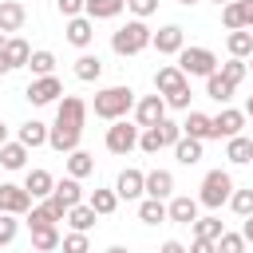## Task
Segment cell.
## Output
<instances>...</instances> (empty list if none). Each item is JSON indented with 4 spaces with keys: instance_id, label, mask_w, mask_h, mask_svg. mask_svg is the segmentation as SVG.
<instances>
[{
    "instance_id": "1",
    "label": "cell",
    "mask_w": 253,
    "mask_h": 253,
    "mask_svg": "<svg viewBox=\"0 0 253 253\" xmlns=\"http://www.w3.org/2000/svg\"><path fill=\"white\" fill-rule=\"evenodd\" d=\"M83 119H87V103H83L79 95H63V103H59V111H55V123H51V134H47V146L59 150V154L79 150Z\"/></svg>"
},
{
    "instance_id": "2",
    "label": "cell",
    "mask_w": 253,
    "mask_h": 253,
    "mask_svg": "<svg viewBox=\"0 0 253 253\" xmlns=\"http://www.w3.org/2000/svg\"><path fill=\"white\" fill-rule=\"evenodd\" d=\"M150 40H154V32L146 28V20H126L111 36V47H115V55H138V51L150 47Z\"/></svg>"
},
{
    "instance_id": "3",
    "label": "cell",
    "mask_w": 253,
    "mask_h": 253,
    "mask_svg": "<svg viewBox=\"0 0 253 253\" xmlns=\"http://www.w3.org/2000/svg\"><path fill=\"white\" fill-rule=\"evenodd\" d=\"M134 107V91L130 87H103L95 95V115L115 123V119H126V111Z\"/></svg>"
},
{
    "instance_id": "4",
    "label": "cell",
    "mask_w": 253,
    "mask_h": 253,
    "mask_svg": "<svg viewBox=\"0 0 253 253\" xmlns=\"http://www.w3.org/2000/svg\"><path fill=\"white\" fill-rule=\"evenodd\" d=\"M182 134H186V130H182V123H170V119H162V123H154V126H142V134H138V146H142L146 154H158L162 146H174Z\"/></svg>"
},
{
    "instance_id": "5",
    "label": "cell",
    "mask_w": 253,
    "mask_h": 253,
    "mask_svg": "<svg viewBox=\"0 0 253 253\" xmlns=\"http://www.w3.org/2000/svg\"><path fill=\"white\" fill-rule=\"evenodd\" d=\"M229 194H233V178H229L225 170H210V174L202 178V194H198V202L210 206V210H217L221 202H229Z\"/></svg>"
},
{
    "instance_id": "6",
    "label": "cell",
    "mask_w": 253,
    "mask_h": 253,
    "mask_svg": "<svg viewBox=\"0 0 253 253\" xmlns=\"http://www.w3.org/2000/svg\"><path fill=\"white\" fill-rule=\"evenodd\" d=\"M138 134H142V126H138V123L115 119V123L107 126V150H111V154H130V150L138 146Z\"/></svg>"
},
{
    "instance_id": "7",
    "label": "cell",
    "mask_w": 253,
    "mask_h": 253,
    "mask_svg": "<svg viewBox=\"0 0 253 253\" xmlns=\"http://www.w3.org/2000/svg\"><path fill=\"white\" fill-rule=\"evenodd\" d=\"M178 67L186 75H213L217 71V55L210 47H182L178 51Z\"/></svg>"
},
{
    "instance_id": "8",
    "label": "cell",
    "mask_w": 253,
    "mask_h": 253,
    "mask_svg": "<svg viewBox=\"0 0 253 253\" xmlns=\"http://www.w3.org/2000/svg\"><path fill=\"white\" fill-rule=\"evenodd\" d=\"M79 202H83V190H79V178H71V174H67L63 182H55V190H51V198H47V206L59 213V221H63L67 210L79 206Z\"/></svg>"
},
{
    "instance_id": "9",
    "label": "cell",
    "mask_w": 253,
    "mask_h": 253,
    "mask_svg": "<svg viewBox=\"0 0 253 253\" xmlns=\"http://www.w3.org/2000/svg\"><path fill=\"white\" fill-rule=\"evenodd\" d=\"M24 95H28V103H32V107H47V103H55V99L63 95V83H59L55 75H36V79L28 83V91H24Z\"/></svg>"
},
{
    "instance_id": "10",
    "label": "cell",
    "mask_w": 253,
    "mask_h": 253,
    "mask_svg": "<svg viewBox=\"0 0 253 253\" xmlns=\"http://www.w3.org/2000/svg\"><path fill=\"white\" fill-rule=\"evenodd\" d=\"M32 202H36V198H32L24 186H16V182H0V213H16V217H20V213L32 210Z\"/></svg>"
},
{
    "instance_id": "11",
    "label": "cell",
    "mask_w": 253,
    "mask_h": 253,
    "mask_svg": "<svg viewBox=\"0 0 253 253\" xmlns=\"http://www.w3.org/2000/svg\"><path fill=\"white\" fill-rule=\"evenodd\" d=\"M190 87V75L178 67V63H166V67H158L154 71V91L166 99V95H174V91H186Z\"/></svg>"
},
{
    "instance_id": "12",
    "label": "cell",
    "mask_w": 253,
    "mask_h": 253,
    "mask_svg": "<svg viewBox=\"0 0 253 253\" xmlns=\"http://www.w3.org/2000/svg\"><path fill=\"white\" fill-rule=\"evenodd\" d=\"M162 119H166V99H162V95H146V99L134 103V123H138V126H154V123H162Z\"/></svg>"
},
{
    "instance_id": "13",
    "label": "cell",
    "mask_w": 253,
    "mask_h": 253,
    "mask_svg": "<svg viewBox=\"0 0 253 253\" xmlns=\"http://www.w3.org/2000/svg\"><path fill=\"white\" fill-rule=\"evenodd\" d=\"M154 47H158V55H178L182 47H186V32L178 28V24H166V28H158L154 32V40H150Z\"/></svg>"
},
{
    "instance_id": "14",
    "label": "cell",
    "mask_w": 253,
    "mask_h": 253,
    "mask_svg": "<svg viewBox=\"0 0 253 253\" xmlns=\"http://www.w3.org/2000/svg\"><path fill=\"white\" fill-rule=\"evenodd\" d=\"M221 24H225L229 32L253 28V0H233V4H225V8H221Z\"/></svg>"
},
{
    "instance_id": "15",
    "label": "cell",
    "mask_w": 253,
    "mask_h": 253,
    "mask_svg": "<svg viewBox=\"0 0 253 253\" xmlns=\"http://www.w3.org/2000/svg\"><path fill=\"white\" fill-rule=\"evenodd\" d=\"M95 40V20L91 16H71L67 20V43L71 47H87Z\"/></svg>"
},
{
    "instance_id": "16",
    "label": "cell",
    "mask_w": 253,
    "mask_h": 253,
    "mask_svg": "<svg viewBox=\"0 0 253 253\" xmlns=\"http://www.w3.org/2000/svg\"><path fill=\"white\" fill-rule=\"evenodd\" d=\"M115 194L126 198V202H130V198H142V194H146V174H142V170H123L119 182H115Z\"/></svg>"
},
{
    "instance_id": "17",
    "label": "cell",
    "mask_w": 253,
    "mask_h": 253,
    "mask_svg": "<svg viewBox=\"0 0 253 253\" xmlns=\"http://www.w3.org/2000/svg\"><path fill=\"white\" fill-rule=\"evenodd\" d=\"M241 126H245V115L233 111V107H225L213 119V138H233V134H241Z\"/></svg>"
},
{
    "instance_id": "18",
    "label": "cell",
    "mask_w": 253,
    "mask_h": 253,
    "mask_svg": "<svg viewBox=\"0 0 253 253\" xmlns=\"http://www.w3.org/2000/svg\"><path fill=\"white\" fill-rule=\"evenodd\" d=\"M198 198H174L170 206H166V213H170V221H178V225H194L198 221Z\"/></svg>"
},
{
    "instance_id": "19",
    "label": "cell",
    "mask_w": 253,
    "mask_h": 253,
    "mask_svg": "<svg viewBox=\"0 0 253 253\" xmlns=\"http://www.w3.org/2000/svg\"><path fill=\"white\" fill-rule=\"evenodd\" d=\"M24 20H28V12L20 0H0V32H20Z\"/></svg>"
},
{
    "instance_id": "20",
    "label": "cell",
    "mask_w": 253,
    "mask_h": 253,
    "mask_svg": "<svg viewBox=\"0 0 253 253\" xmlns=\"http://www.w3.org/2000/svg\"><path fill=\"white\" fill-rule=\"evenodd\" d=\"M182 130H186L190 138H202V142H206V138H213V119L202 115V111H190L186 123H182Z\"/></svg>"
},
{
    "instance_id": "21",
    "label": "cell",
    "mask_w": 253,
    "mask_h": 253,
    "mask_svg": "<svg viewBox=\"0 0 253 253\" xmlns=\"http://www.w3.org/2000/svg\"><path fill=\"white\" fill-rule=\"evenodd\" d=\"M24 190H28L32 198H51V190H55V178H51L47 170H28V178H24Z\"/></svg>"
},
{
    "instance_id": "22",
    "label": "cell",
    "mask_w": 253,
    "mask_h": 253,
    "mask_svg": "<svg viewBox=\"0 0 253 253\" xmlns=\"http://www.w3.org/2000/svg\"><path fill=\"white\" fill-rule=\"evenodd\" d=\"M47 134H51V126H43L40 119H28V123L20 126V142H24L28 150H36V146H43V142H47Z\"/></svg>"
},
{
    "instance_id": "23",
    "label": "cell",
    "mask_w": 253,
    "mask_h": 253,
    "mask_svg": "<svg viewBox=\"0 0 253 253\" xmlns=\"http://www.w3.org/2000/svg\"><path fill=\"white\" fill-rule=\"evenodd\" d=\"M146 194L150 198H170L174 194V174L170 170H150L146 174Z\"/></svg>"
},
{
    "instance_id": "24",
    "label": "cell",
    "mask_w": 253,
    "mask_h": 253,
    "mask_svg": "<svg viewBox=\"0 0 253 253\" xmlns=\"http://www.w3.org/2000/svg\"><path fill=\"white\" fill-rule=\"evenodd\" d=\"M59 245H63V237H59L55 225H40V229H32V249H36V253H51V249H59Z\"/></svg>"
},
{
    "instance_id": "25",
    "label": "cell",
    "mask_w": 253,
    "mask_h": 253,
    "mask_svg": "<svg viewBox=\"0 0 253 253\" xmlns=\"http://www.w3.org/2000/svg\"><path fill=\"white\" fill-rule=\"evenodd\" d=\"M225 47H229V55H233V59H245V55H253V32H249V28H237V32H229Z\"/></svg>"
},
{
    "instance_id": "26",
    "label": "cell",
    "mask_w": 253,
    "mask_h": 253,
    "mask_svg": "<svg viewBox=\"0 0 253 253\" xmlns=\"http://www.w3.org/2000/svg\"><path fill=\"white\" fill-rule=\"evenodd\" d=\"M233 91H237V87H233V83H229L221 71L206 75V95H210V99H217V103H229V99H233Z\"/></svg>"
},
{
    "instance_id": "27",
    "label": "cell",
    "mask_w": 253,
    "mask_h": 253,
    "mask_svg": "<svg viewBox=\"0 0 253 253\" xmlns=\"http://www.w3.org/2000/svg\"><path fill=\"white\" fill-rule=\"evenodd\" d=\"M174 158H178L182 166H194V162L202 158V138H190V134H182V138L174 142Z\"/></svg>"
},
{
    "instance_id": "28",
    "label": "cell",
    "mask_w": 253,
    "mask_h": 253,
    "mask_svg": "<svg viewBox=\"0 0 253 253\" xmlns=\"http://www.w3.org/2000/svg\"><path fill=\"white\" fill-rule=\"evenodd\" d=\"M229 146H225V158L229 162H253V138H245V134H233V138H225Z\"/></svg>"
},
{
    "instance_id": "29",
    "label": "cell",
    "mask_w": 253,
    "mask_h": 253,
    "mask_svg": "<svg viewBox=\"0 0 253 253\" xmlns=\"http://www.w3.org/2000/svg\"><path fill=\"white\" fill-rule=\"evenodd\" d=\"M4 55H8V63H12V71H16V67H28V59H32V47H28V40L12 36V40L4 43Z\"/></svg>"
},
{
    "instance_id": "30",
    "label": "cell",
    "mask_w": 253,
    "mask_h": 253,
    "mask_svg": "<svg viewBox=\"0 0 253 253\" xmlns=\"http://www.w3.org/2000/svg\"><path fill=\"white\" fill-rule=\"evenodd\" d=\"M24 162H28V146L24 142H4L0 146V166L4 170H20Z\"/></svg>"
},
{
    "instance_id": "31",
    "label": "cell",
    "mask_w": 253,
    "mask_h": 253,
    "mask_svg": "<svg viewBox=\"0 0 253 253\" xmlns=\"http://www.w3.org/2000/svg\"><path fill=\"white\" fill-rule=\"evenodd\" d=\"M95 217H99V213L91 210V202H79V206L67 210V225H71V229H83V233L95 225Z\"/></svg>"
},
{
    "instance_id": "32",
    "label": "cell",
    "mask_w": 253,
    "mask_h": 253,
    "mask_svg": "<svg viewBox=\"0 0 253 253\" xmlns=\"http://www.w3.org/2000/svg\"><path fill=\"white\" fill-rule=\"evenodd\" d=\"M123 8H126V0H87L83 12H87L91 20H111V16H119Z\"/></svg>"
},
{
    "instance_id": "33",
    "label": "cell",
    "mask_w": 253,
    "mask_h": 253,
    "mask_svg": "<svg viewBox=\"0 0 253 253\" xmlns=\"http://www.w3.org/2000/svg\"><path fill=\"white\" fill-rule=\"evenodd\" d=\"M67 174H71V178H87V174H95V158H91L87 150H71V154H67Z\"/></svg>"
},
{
    "instance_id": "34",
    "label": "cell",
    "mask_w": 253,
    "mask_h": 253,
    "mask_svg": "<svg viewBox=\"0 0 253 253\" xmlns=\"http://www.w3.org/2000/svg\"><path fill=\"white\" fill-rule=\"evenodd\" d=\"M138 221H146V225H158V221H170V213H166V206H162V198H146V202L138 206Z\"/></svg>"
},
{
    "instance_id": "35",
    "label": "cell",
    "mask_w": 253,
    "mask_h": 253,
    "mask_svg": "<svg viewBox=\"0 0 253 253\" xmlns=\"http://www.w3.org/2000/svg\"><path fill=\"white\" fill-rule=\"evenodd\" d=\"M99 75H103V59H99V55H79V59H75V79L91 83V79H99Z\"/></svg>"
},
{
    "instance_id": "36",
    "label": "cell",
    "mask_w": 253,
    "mask_h": 253,
    "mask_svg": "<svg viewBox=\"0 0 253 253\" xmlns=\"http://www.w3.org/2000/svg\"><path fill=\"white\" fill-rule=\"evenodd\" d=\"M87 202H91V210H95L99 217H107V213H115V206H119V194H115V190H95Z\"/></svg>"
},
{
    "instance_id": "37",
    "label": "cell",
    "mask_w": 253,
    "mask_h": 253,
    "mask_svg": "<svg viewBox=\"0 0 253 253\" xmlns=\"http://www.w3.org/2000/svg\"><path fill=\"white\" fill-rule=\"evenodd\" d=\"M55 221H59V213L47 206V198H43V206H32V217H28L32 229H40V225H55Z\"/></svg>"
},
{
    "instance_id": "38",
    "label": "cell",
    "mask_w": 253,
    "mask_h": 253,
    "mask_svg": "<svg viewBox=\"0 0 253 253\" xmlns=\"http://www.w3.org/2000/svg\"><path fill=\"white\" fill-rule=\"evenodd\" d=\"M225 229H221V221L217 217H198L194 221V237H206V241H217Z\"/></svg>"
},
{
    "instance_id": "39",
    "label": "cell",
    "mask_w": 253,
    "mask_h": 253,
    "mask_svg": "<svg viewBox=\"0 0 253 253\" xmlns=\"http://www.w3.org/2000/svg\"><path fill=\"white\" fill-rule=\"evenodd\" d=\"M229 206H233L237 217H249L253 213V190H233L229 194Z\"/></svg>"
},
{
    "instance_id": "40",
    "label": "cell",
    "mask_w": 253,
    "mask_h": 253,
    "mask_svg": "<svg viewBox=\"0 0 253 253\" xmlns=\"http://www.w3.org/2000/svg\"><path fill=\"white\" fill-rule=\"evenodd\" d=\"M28 67H32L36 75H51V71H55V55H51V51H32Z\"/></svg>"
},
{
    "instance_id": "41",
    "label": "cell",
    "mask_w": 253,
    "mask_h": 253,
    "mask_svg": "<svg viewBox=\"0 0 253 253\" xmlns=\"http://www.w3.org/2000/svg\"><path fill=\"white\" fill-rule=\"evenodd\" d=\"M63 253H91V241H87V233H83V229H71V233L63 237Z\"/></svg>"
},
{
    "instance_id": "42",
    "label": "cell",
    "mask_w": 253,
    "mask_h": 253,
    "mask_svg": "<svg viewBox=\"0 0 253 253\" xmlns=\"http://www.w3.org/2000/svg\"><path fill=\"white\" fill-rule=\"evenodd\" d=\"M217 253H245V237H241V233H229V229H225V233L217 237Z\"/></svg>"
},
{
    "instance_id": "43",
    "label": "cell",
    "mask_w": 253,
    "mask_h": 253,
    "mask_svg": "<svg viewBox=\"0 0 253 253\" xmlns=\"http://www.w3.org/2000/svg\"><path fill=\"white\" fill-rule=\"evenodd\" d=\"M16 233H20L16 213H0V245H12V241H16Z\"/></svg>"
},
{
    "instance_id": "44",
    "label": "cell",
    "mask_w": 253,
    "mask_h": 253,
    "mask_svg": "<svg viewBox=\"0 0 253 253\" xmlns=\"http://www.w3.org/2000/svg\"><path fill=\"white\" fill-rule=\"evenodd\" d=\"M245 71H249V63H241V59H229V63H221V75H225L233 87L245 79Z\"/></svg>"
},
{
    "instance_id": "45",
    "label": "cell",
    "mask_w": 253,
    "mask_h": 253,
    "mask_svg": "<svg viewBox=\"0 0 253 253\" xmlns=\"http://www.w3.org/2000/svg\"><path fill=\"white\" fill-rule=\"evenodd\" d=\"M126 8L134 12V20H146V16L158 12V0H126Z\"/></svg>"
},
{
    "instance_id": "46",
    "label": "cell",
    "mask_w": 253,
    "mask_h": 253,
    "mask_svg": "<svg viewBox=\"0 0 253 253\" xmlns=\"http://www.w3.org/2000/svg\"><path fill=\"white\" fill-rule=\"evenodd\" d=\"M55 8H59V16H83V8H87V0H55Z\"/></svg>"
},
{
    "instance_id": "47",
    "label": "cell",
    "mask_w": 253,
    "mask_h": 253,
    "mask_svg": "<svg viewBox=\"0 0 253 253\" xmlns=\"http://www.w3.org/2000/svg\"><path fill=\"white\" fill-rule=\"evenodd\" d=\"M166 107H178V111H186V107H190V87H186V91H174V95H166Z\"/></svg>"
},
{
    "instance_id": "48",
    "label": "cell",
    "mask_w": 253,
    "mask_h": 253,
    "mask_svg": "<svg viewBox=\"0 0 253 253\" xmlns=\"http://www.w3.org/2000/svg\"><path fill=\"white\" fill-rule=\"evenodd\" d=\"M190 253H217V241H206V237H194Z\"/></svg>"
},
{
    "instance_id": "49",
    "label": "cell",
    "mask_w": 253,
    "mask_h": 253,
    "mask_svg": "<svg viewBox=\"0 0 253 253\" xmlns=\"http://www.w3.org/2000/svg\"><path fill=\"white\" fill-rule=\"evenodd\" d=\"M158 253H190V249H186L182 241H162V249H158Z\"/></svg>"
},
{
    "instance_id": "50",
    "label": "cell",
    "mask_w": 253,
    "mask_h": 253,
    "mask_svg": "<svg viewBox=\"0 0 253 253\" xmlns=\"http://www.w3.org/2000/svg\"><path fill=\"white\" fill-rule=\"evenodd\" d=\"M241 221H245V225H241V237H245V245H249V241H253V213L241 217Z\"/></svg>"
},
{
    "instance_id": "51",
    "label": "cell",
    "mask_w": 253,
    "mask_h": 253,
    "mask_svg": "<svg viewBox=\"0 0 253 253\" xmlns=\"http://www.w3.org/2000/svg\"><path fill=\"white\" fill-rule=\"evenodd\" d=\"M4 71H12V63H8V55H4V47H0V75Z\"/></svg>"
},
{
    "instance_id": "52",
    "label": "cell",
    "mask_w": 253,
    "mask_h": 253,
    "mask_svg": "<svg viewBox=\"0 0 253 253\" xmlns=\"http://www.w3.org/2000/svg\"><path fill=\"white\" fill-rule=\"evenodd\" d=\"M107 253H130V249H126V245H111Z\"/></svg>"
},
{
    "instance_id": "53",
    "label": "cell",
    "mask_w": 253,
    "mask_h": 253,
    "mask_svg": "<svg viewBox=\"0 0 253 253\" xmlns=\"http://www.w3.org/2000/svg\"><path fill=\"white\" fill-rule=\"evenodd\" d=\"M4 142H8V126L0 123V146H4Z\"/></svg>"
},
{
    "instance_id": "54",
    "label": "cell",
    "mask_w": 253,
    "mask_h": 253,
    "mask_svg": "<svg viewBox=\"0 0 253 253\" xmlns=\"http://www.w3.org/2000/svg\"><path fill=\"white\" fill-rule=\"evenodd\" d=\"M245 111H249V115H253V95H249V99H245Z\"/></svg>"
},
{
    "instance_id": "55",
    "label": "cell",
    "mask_w": 253,
    "mask_h": 253,
    "mask_svg": "<svg viewBox=\"0 0 253 253\" xmlns=\"http://www.w3.org/2000/svg\"><path fill=\"white\" fill-rule=\"evenodd\" d=\"M4 43H8V36H4V32H0V47H4Z\"/></svg>"
},
{
    "instance_id": "56",
    "label": "cell",
    "mask_w": 253,
    "mask_h": 253,
    "mask_svg": "<svg viewBox=\"0 0 253 253\" xmlns=\"http://www.w3.org/2000/svg\"><path fill=\"white\" fill-rule=\"evenodd\" d=\"M213 4H221V8H225V4H233V0H213Z\"/></svg>"
},
{
    "instance_id": "57",
    "label": "cell",
    "mask_w": 253,
    "mask_h": 253,
    "mask_svg": "<svg viewBox=\"0 0 253 253\" xmlns=\"http://www.w3.org/2000/svg\"><path fill=\"white\" fill-rule=\"evenodd\" d=\"M178 4H186V8H190V4H198V0H178Z\"/></svg>"
},
{
    "instance_id": "58",
    "label": "cell",
    "mask_w": 253,
    "mask_h": 253,
    "mask_svg": "<svg viewBox=\"0 0 253 253\" xmlns=\"http://www.w3.org/2000/svg\"><path fill=\"white\" fill-rule=\"evenodd\" d=\"M249 71H253V59H249Z\"/></svg>"
},
{
    "instance_id": "59",
    "label": "cell",
    "mask_w": 253,
    "mask_h": 253,
    "mask_svg": "<svg viewBox=\"0 0 253 253\" xmlns=\"http://www.w3.org/2000/svg\"><path fill=\"white\" fill-rule=\"evenodd\" d=\"M28 253H32V249H28Z\"/></svg>"
}]
</instances>
